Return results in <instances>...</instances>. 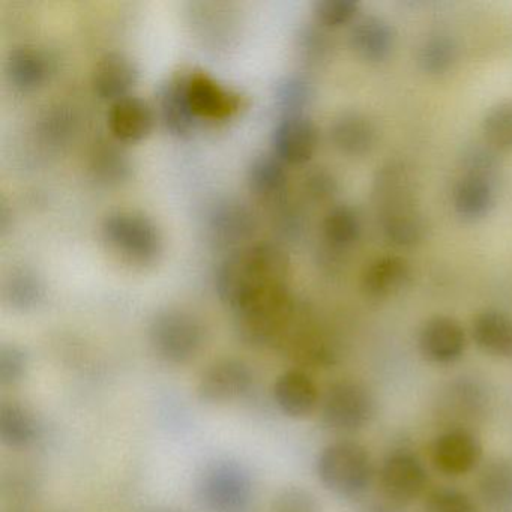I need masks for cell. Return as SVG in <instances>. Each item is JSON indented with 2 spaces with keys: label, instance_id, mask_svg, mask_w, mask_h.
Wrapping results in <instances>:
<instances>
[{
  "label": "cell",
  "instance_id": "cell-1",
  "mask_svg": "<svg viewBox=\"0 0 512 512\" xmlns=\"http://www.w3.org/2000/svg\"><path fill=\"white\" fill-rule=\"evenodd\" d=\"M289 257L277 245L242 248L218 266L215 289L235 313L266 293L289 287Z\"/></svg>",
  "mask_w": 512,
  "mask_h": 512
},
{
  "label": "cell",
  "instance_id": "cell-2",
  "mask_svg": "<svg viewBox=\"0 0 512 512\" xmlns=\"http://www.w3.org/2000/svg\"><path fill=\"white\" fill-rule=\"evenodd\" d=\"M373 202L383 235L395 247L412 248L427 235L419 208L418 179L404 161H388L373 179Z\"/></svg>",
  "mask_w": 512,
  "mask_h": 512
},
{
  "label": "cell",
  "instance_id": "cell-3",
  "mask_svg": "<svg viewBox=\"0 0 512 512\" xmlns=\"http://www.w3.org/2000/svg\"><path fill=\"white\" fill-rule=\"evenodd\" d=\"M461 173L452 188V203L458 217L478 221L487 217L496 205L499 187V157L485 143L467 146L460 158Z\"/></svg>",
  "mask_w": 512,
  "mask_h": 512
},
{
  "label": "cell",
  "instance_id": "cell-4",
  "mask_svg": "<svg viewBox=\"0 0 512 512\" xmlns=\"http://www.w3.org/2000/svg\"><path fill=\"white\" fill-rule=\"evenodd\" d=\"M322 484L341 497H359L373 482V461L364 446L350 440L331 443L317 458Z\"/></svg>",
  "mask_w": 512,
  "mask_h": 512
},
{
  "label": "cell",
  "instance_id": "cell-5",
  "mask_svg": "<svg viewBox=\"0 0 512 512\" xmlns=\"http://www.w3.org/2000/svg\"><path fill=\"white\" fill-rule=\"evenodd\" d=\"M101 235L107 247L131 265H151L163 250L157 226L137 212L119 211L107 215Z\"/></svg>",
  "mask_w": 512,
  "mask_h": 512
},
{
  "label": "cell",
  "instance_id": "cell-6",
  "mask_svg": "<svg viewBox=\"0 0 512 512\" xmlns=\"http://www.w3.org/2000/svg\"><path fill=\"white\" fill-rule=\"evenodd\" d=\"M149 341L158 358L169 364H187L205 343V328L199 317L179 308L155 314L149 326Z\"/></svg>",
  "mask_w": 512,
  "mask_h": 512
},
{
  "label": "cell",
  "instance_id": "cell-7",
  "mask_svg": "<svg viewBox=\"0 0 512 512\" xmlns=\"http://www.w3.org/2000/svg\"><path fill=\"white\" fill-rule=\"evenodd\" d=\"M206 512H247L254 497L250 472L235 461H218L205 470L197 488Z\"/></svg>",
  "mask_w": 512,
  "mask_h": 512
},
{
  "label": "cell",
  "instance_id": "cell-8",
  "mask_svg": "<svg viewBox=\"0 0 512 512\" xmlns=\"http://www.w3.org/2000/svg\"><path fill=\"white\" fill-rule=\"evenodd\" d=\"M322 421L329 430L352 433L361 430L374 415V398L364 385L341 380L329 386L320 400Z\"/></svg>",
  "mask_w": 512,
  "mask_h": 512
},
{
  "label": "cell",
  "instance_id": "cell-9",
  "mask_svg": "<svg viewBox=\"0 0 512 512\" xmlns=\"http://www.w3.org/2000/svg\"><path fill=\"white\" fill-rule=\"evenodd\" d=\"M428 475L422 461L407 449H397L383 460L380 487L386 499L404 505L421 496Z\"/></svg>",
  "mask_w": 512,
  "mask_h": 512
},
{
  "label": "cell",
  "instance_id": "cell-10",
  "mask_svg": "<svg viewBox=\"0 0 512 512\" xmlns=\"http://www.w3.org/2000/svg\"><path fill=\"white\" fill-rule=\"evenodd\" d=\"M253 383V371L244 361L220 359L203 371L197 395L203 403H232L247 395Z\"/></svg>",
  "mask_w": 512,
  "mask_h": 512
},
{
  "label": "cell",
  "instance_id": "cell-11",
  "mask_svg": "<svg viewBox=\"0 0 512 512\" xmlns=\"http://www.w3.org/2000/svg\"><path fill=\"white\" fill-rule=\"evenodd\" d=\"M482 457L478 437L464 427L446 430L431 446V460L439 472L449 476L472 472Z\"/></svg>",
  "mask_w": 512,
  "mask_h": 512
},
{
  "label": "cell",
  "instance_id": "cell-12",
  "mask_svg": "<svg viewBox=\"0 0 512 512\" xmlns=\"http://www.w3.org/2000/svg\"><path fill=\"white\" fill-rule=\"evenodd\" d=\"M272 151L284 164L308 163L319 145V131L307 115L283 116L272 131Z\"/></svg>",
  "mask_w": 512,
  "mask_h": 512
},
{
  "label": "cell",
  "instance_id": "cell-13",
  "mask_svg": "<svg viewBox=\"0 0 512 512\" xmlns=\"http://www.w3.org/2000/svg\"><path fill=\"white\" fill-rule=\"evenodd\" d=\"M419 349L434 364H452L466 350V332L452 317H433L421 329Z\"/></svg>",
  "mask_w": 512,
  "mask_h": 512
},
{
  "label": "cell",
  "instance_id": "cell-14",
  "mask_svg": "<svg viewBox=\"0 0 512 512\" xmlns=\"http://www.w3.org/2000/svg\"><path fill=\"white\" fill-rule=\"evenodd\" d=\"M188 97L197 118L214 121L230 118L242 106L241 95L203 73L188 76Z\"/></svg>",
  "mask_w": 512,
  "mask_h": 512
},
{
  "label": "cell",
  "instance_id": "cell-15",
  "mask_svg": "<svg viewBox=\"0 0 512 512\" xmlns=\"http://www.w3.org/2000/svg\"><path fill=\"white\" fill-rule=\"evenodd\" d=\"M349 43L359 58L371 64H380L394 52L397 31L382 17H362L350 29Z\"/></svg>",
  "mask_w": 512,
  "mask_h": 512
},
{
  "label": "cell",
  "instance_id": "cell-16",
  "mask_svg": "<svg viewBox=\"0 0 512 512\" xmlns=\"http://www.w3.org/2000/svg\"><path fill=\"white\" fill-rule=\"evenodd\" d=\"M139 79L136 65L122 53H107L95 65L92 73V88L95 94L106 101L130 97V91Z\"/></svg>",
  "mask_w": 512,
  "mask_h": 512
},
{
  "label": "cell",
  "instance_id": "cell-17",
  "mask_svg": "<svg viewBox=\"0 0 512 512\" xmlns=\"http://www.w3.org/2000/svg\"><path fill=\"white\" fill-rule=\"evenodd\" d=\"M274 401L278 409L290 418H305L320 404L319 389L304 371H286L274 383Z\"/></svg>",
  "mask_w": 512,
  "mask_h": 512
},
{
  "label": "cell",
  "instance_id": "cell-18",
  "mask_svg": "<svg viewBox=\"0 0 512 512\" xmlns=\"http://www.w3.org/2000/svg\"><path fill=\"white\" fill-rule=\"evenodd\" d=\"M158 110L164 128L172 136L187 137L196 127V113L188 97V76L173 77L161 88Z\"/></svg>",
  "mask_w": 512,
  "mask_h": 512
},
{
  "label": "cell",
  "instance_id": "cell-19",
  "mask_svg": "<svg viewBox=\"0 0 512 512\" xmlns=\"http://www.w3.org/2000/svg\"><path fill=\"white\" fill-rule=\"evenodd\" d=\"M107 119L113 136L124 143L140 142L154 128V112L151 106L142 98L131 95L113 103Z\"/></svg>",
  "mask_w": 512,
  "mask_h": 512
},
{
  "label": "cell",
  "instance_id": "cell-20",
  "mask_svg": "<svg viewBox=\"0 0 512 512\" xmlns=\"http://www.w3.org/2000/svg\"><path fill=\"white\" fill-rule=\"evenodd\" d=\"M329 136L335 149L349 157L370 154L377 142L376 127L361 112H344L337 116L332 122Z\"/></svg>",
  "mask_w": 512,
  "mask_h": 512
},
{
  "label": "cell",
  "instance_id": "cell-21",
  "mask_svg": "<svg viewBox=\"0 0 512 512\" xmlns=\"http://www.w3.org/2000/svg\"><path fill=\"white\" fill-rule=\"evenodd\" d=\"M412 280V268L400 256L374 260L362 275V289L370 298L386 299L406 289Z\"/></svg>",
  "mask_w": 512,
  "mask_h": 512
},
{
  "label": "cell",
  "instance_id": "cell-22",
  "mask_svg": "<svg viewBox=\"0 0 512 512\" xmlns=\"http://www.w3.org/2000/svg\"><path fill=\"white\" fill-rule=\"evenodd\" d=\"M254 230L256 218L242 203H220L209 215V232L212 239L224 247L247 241L253 236Z\"/></svg>",
  "mask_w": 512,
  "mask_h": 512
},
{
  "label": "cell",
  "instance_id": "cell-23",
  "mask_svg": "<svg viewBox=\"0 0 512 512\" xmlns=\"http://www.w3.org/2000/svg\"><path fill=\"white\" fill-rule=\"evenodd\" d=\"M472 337L488 355L511 358L512 317L499 310L482 311L473 320Z\"/></svg>",
  "mask_w": 512,
  "mask_h": 512
},
{
  "label": "cell",
  "instance_id": "cell-24",
  "mask_svg": "<svg viewBox=\"0 0 512 512\" xmlns=\"http://www.w3.org/2000/svg\"><path fill=\"white\" fill-rule=\"evenodd\" d=\"M49 76L50 61L41 50L20 47L8 56V80L20 91H34L40 88L47 82Z\"/></svg>",
  "mask_w": 512,
  "mask_h": 512
},
{
  "label": "cell",
  "instance_id": "cell-25",
  "mask_svg": "<svg viewBox=\"0 0 512 512\" xmlns=\"http://www.w3.org/2000/svg\"><path fill=\"white\" fill-rule=\"evenodd\" d=\"M37 419L22 404L2 403L0 406V442L7 448L26 449L38 439Z\"/></svg>",
  "mask_w": 512,
  "mask_h": 512
},
{
  "label": "cell",
  "instance_id": "cell-26",
  "mask_svg": "<svg viewBox=\"0 0 512 512\" xmlns=\"http://www.w3.org/2000/svg\"><path fill=\"white\" fill-rule=\"evenodd\" d=\"M322 230L323 239L331 250L346 251L361 238V218L352 206L337 205L326 214Z\"/></svg>",
  "mask_w": 512,
  "mask_h": 512
},
{
  "label": "cell",
  "instance_id": "cell-27",
  "mask_svg": "<svg viewBox=\"0 0 512 512\" xmlns=\"http://www.w3.org/2000/svg\"><path fill=\"white\" fill-rule=\"evenodd\" d=\"M248 185L257 196L274 199L286 190L287 173L280 158L272 155H259L248 167Z\"/></svg>",
  "mask_w": 512,
  "mask_h": 512
},
{
  "label": "cell",
  "instance_id": "cell-28",
  "mask_svg": "<svg viewBox=\"0 0 512 512\" xmlns=\"http://www.w3.org/2000/svg\"><path fill=\"white\" fill-rule=\"evenodd\" d=\"M479 493L491 508L512 506V463L493 461L479 476Z\"/></svg>",
  "mask_w": 512,
  "mask_h": 512
},
{
  "label": "cell",
  "instance_id": "cell-29",
  "mask_svg": "<svg viewBox=\"0 0 512 512\" xmlns=\"http://www.w3.org/2000/svg\"><path fill=\"white\" fill-rule=\"evenodd\" d=\"M457 44L448 35L428 37L418 50V65L430 76L448 73L457 61Z\"/></svg>",
  "mask_w": 512,
  "mask_h": 512
},
{
  "label": "cell",
  "instance_id": "cell-30",
  "mask_svg": "<svg viewBox=\"0 0 512 512\" xmlns=\"http://www.w3.org/2000/svg\"><path fill=\"white\" fill-rule=\"evenodd\" d=\"M485 143L496 152H512V100L494 104L482 119Z\"/></svg>",
  "mask_w": 512,
  "mask_h": 512
},
{
  "label": "cell",
  "instance_id": "cell-31",
  "mask_svg": "<svg viewBox=\"0 0 512 512\" xmlns=\"http://www.w3.org/2000/svg\"><path fill=\"white\" fill-rule=\"evenodd\" d=\"M313 100V88L304 77L287 76L275 88V101L283 116L305 115Z\"/></svg>",
  "mask_w": 512,
  "mask_h": 512
},
{
  "label": "cell",
  "instance_id": "cell-32",
  "mask_svg": "<svg viewBox=\"0 0 512 512\" xmlns=\"http://www.w3.org/2000/svg\"><path fill=\"white\" fill-rule=\"evenodd\" d=\"M4 298L14 310L29 311L43 299V286L29 272H14L5 284Z\"/></svg>",
  "mask_w": 512,
  "mask_h": 512
},
{
  "label": "cell",
  "instance_id": "cell-33",
  "mask_svg": "<svg viewBox=\"0 0 512 512\" xmlns=\"http://www.w3.org/2000/svg\"><path fill=\"white\" fill-rule=\"evenodd\" d=\"M446 403L451 406L454 416L473 418L484 410L487 404L484 389L472 380L461 379L452 383Z\"/></svg>",
  "mask_w": 512,
  "mask_h": 512
},
{
  "label": "cell",
  "instance_id": "cell-34",
  "mask_svg": "<svg viewBox=\"0 0 512 512\" xmlns=\"http://www.w3.org/2000/svg\"><path fill=\"white\" fill-rule=\"evenodd\" d=\"M359 10L358 0H319L314 4V17L319 25L335 29L352 23Z\"/></svg>",
  "mask_w": 512,
  "mask_h": 512
},
{
  "label": "cell",
  "instance_id": "cell-35",
  "mask_svg": "<svg viewBox=\"0 0 512 512\" xmlns=\"http://www.w3.org/2000/svg\"><path fill=\"white\" fill-rule=\"evenodd\" d=\"M28 367V355L22 347L16 344H4L0 347V385L4 388L22 382Z\"/></svg>",
  "mask_w": 512,
  "mask_h": 512
},
{
  "label": "cell",
  "instance_id": "cell-36",
  "mask_svg": "<svg viewBox=\"0 0 512 512\" xmlns=\"http://www.w3.org/2000/svg\"><path fill=\"white\" fill-rule=\"evenodd\" d=\"M425 512H478V508L463 491L455 488H437L428 496Z\"/></svg>",
  "mask_w": 512,
  "mask_h": 512
},
{
  "label": "cell",
  "instance_id": "cell-37",
  "mask_svg": "<svg viewBox=\"0 0 512 512\" xmlns=\"http://www.w3.org/2000/svg\"><path fill=\"white\" fill-rule=\"evenodd\" d=\"M271 512H320V505L305 488L287 487L272 500Z\"/></svg>",
  "mask_w": 512,
  "mask_h": 512
},
{
  "label": "cell",
  "instance_id": "cell-38",
  "mask_svg": "<svg viewBox=\"0 0 512 512\" xmlns=\"http://www.w3.org/2000/svg\"><path fill=\"white\" fill-rule=\"evenodd\" d=\"M94 172L98 178L104 182H119L127 176L128 163L127 158L118 149L101 148L98 149L94 157Z\"/></svg>",
  "mask_w": 512,
  "mask_h": 512
},
{
  "label": "cell",
  "instance_id": "cell-39",
  "mask_svg": "<svg viewBox=\"0 0 512 512\" xmlns=\"http://www.w3.org/2000/svg\"><path fill=\"white\" fill-rule=\"evenodd\" d=\"M305 190L316 202H326L337 194L338 182L328 170L317 169L305 179Z\"/></svg>",
  "mask_w": 512,
  "mask_h": 512
},
{
  "label": "cell",
  "instance_id": "cell-40",
  "mask_svg": "<svg viewBox=\"0 0 512 512\" xmlns=\"http://www.w3.org/2000/svg\"><path fill=\"white\" fill-rule=\"evenodd\" d=\"M301 49L304 50L305 55H307L310 61L320 62L328 55L331 44H329L328 38H326L322 31L308 29L302 35Z\"/></svg>",
  "mask_w": 512,
  "mask_h": 512
},
{
  "label": "cell",
  "instance_id": "cell-41",
  "mask_svg": "<svg viewBox=\"0 0 512 512\" xmlns=\"http://www.w3.org/2000/svg\"><path fill=\"white\" fill-rule=\"evenodd\" d=\"M364 512H403L401 505L386 500V502H373L364 509Z\"/></svg>",
  "mask_w": 512,
  "mask_h": 512
}]
</instances>
